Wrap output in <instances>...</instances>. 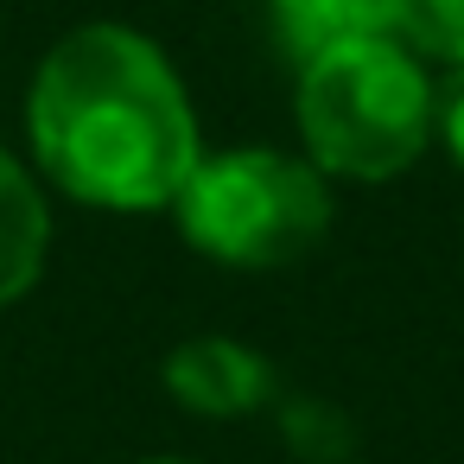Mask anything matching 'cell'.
Wrapping results in <instances>:
<instances>
[{"instance_id": "6da1fadb", "label": "cell", "mask_w": 464, "mask_h": 464, "mask_svg": "<svg viewBox=\"0 0 464 464\" xmlns=\"http://www.w3.org/2000/svg\"><path fill=\"white\" fill-rule=\"evenodd\" d=\"M26 128L39 166L102 210H160L198 172L185 83L160 45L128 26L71 33L33 77Z\"/></svg>"}, {"instance_id": "7a4b0ae2", "label": "cell", "mask_w": 464, "mask_h": 464, "mask_svg": "<svg viewBox=\"0 0 464 464\" xmlns=\"http://www.w3.org/2000/svg\"><path fill=\"white\" fill-rule=\"evenodd\" d=\"M299 128L324 172L394 179L432 134V83L394 33L331 45L299 71Z\"/></svg>"}, {"instance_id": "3957f363", "label": "cell", "mask_w": 464, "mask_h": 464, "mask_svg": "<svg viewBox=\"0 0 464 464\" xmlns=\"http://www.w3.org/2000/svg\"><path fill=\"white\" fill-rule=\"evenodd\" d=\"M172 204H179V229L223 267L299 261L331 229V198L318 172L267 147L198 160V172Z\"/></svg>"}, {"instance_id": "277c9868", "label": "cell", "mask_w": 464, "mask_h": 464, "mask_svg": "<svg viewBox=\"0 0 464 464\" xmlns=\"http://www.w3.org/2000/svg\"><path fill=\"white\" fill-rule=\"evenodd\" d=\"M166 388L204 420H236L274 394V369L236 337H191L166 356Z\"/></svg>"}, {"instance_id": "5b68a950", "label": "cell", "mask_w": 464, "mask_h": 464, "mask_svg": "<svg viewBox=\"0 0 464 464\" xmlns=\"http://www.w3.org/2000/svg\"><path fill=\"white\" fill-rule=\"evenodd\" d=\"M45 248H52V217H45V198L39 185L0 153V305H14L39 267H45Z\"/></svg>"}, {"instance_id": "8992f818", "label": "cell", "mask_w": 464, "mask_h": 464, "mask_svg": "<svg viewBox=\"0 0 464 464\" xmlns=\"http://www.w3.org/2000/svg\"><path fill=\"white\" fill-rule=\"evenodd\" d=\"M274 14V33L280 45L305 64L331 45H350V39H375V33H394L388 26V0H267Z\"/></svg>"}, {"instance_id": "52a82bcc", "label": "cell", "mask_w": 464, "mask_h": 464, "mask_svg": "<svg viewBox=\"0 0 464 464\" xmlns=\"http://www.w3.org/2000/svg\"><path fill=\"white\" fill-rule=\"evenodd\" d=\"M388 26L401 45L464 64V0H388Z\"/></svg>"}, {"instance_id": "ba28073f", "label": "cell", "mask_w": 464, "mask_h": 464, "mask_svg": "<svg viewBox=\"0 0 464 464\" xmlns=\"http://www.w3.org/2000/svg\"><path fill=\"white\" fill-rule=\"evenodd\" d=\"M432 134L445 140V153L464 166V64L432 90Z\"/></svg>"}, {"instance_id": "9c48e42d", "label": "cell", "mask_w": 464, "mask_h": 464, "mask_svg": "<svg viewBox=\"0 0 464 464\" xmlns=\"http://www.w3.org/2000/svg\"><path fill=\"white\" fill-rule=\"evenodd\" d=\"M160 464H179V458H160Z\"/></svg>"}]
</instances>
